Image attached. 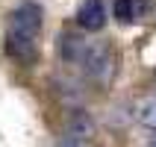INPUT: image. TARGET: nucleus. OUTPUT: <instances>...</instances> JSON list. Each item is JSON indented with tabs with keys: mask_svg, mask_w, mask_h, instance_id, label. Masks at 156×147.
Returning <instances> with one entry per match:
<instances>
[{
	"mask_svg": "<svg viewBox=\"0 0 156 147\" xmlns=\"http://www.w3.org/2000/svg\"><path fill=\"white\" fill-rule=\"evenodd\" d=\"M136 118H139L141 127H150V130H156V94L144 97V100L136 106Z\"/></svg>",
	"mask_w": 156,
	"mask_h": 147,
	"instance_id": "obj_7",
	"label": "nucleus"
},
{
	"mask_svg": "<svg viewBox=\"0 0 156 147\" xmlns=\"http://www.w3.org/2000/svg\"><path fill=\"white\" fill-rule=\"evenodd\" d=\"M150 147H156V135H153V141H150Z\"/></svg>",
	"mask_w": 156,
	"mask_h": 147,
	"instance_id": "obj_10",
	"label": "nucleus"
},
{
	"mask_svg": "<svg viewBox=\"0 0 156 147\" xmlns=\"http://www.w3.org/2000/svg\"><path fill=\"white\" fill-rule=\"evenodd\" d=\"M112 15L121 21V24H130L136 21V3L133 0H115L112 3Z\"/></svg>",
	"mask_w": 156,
	"mask_h": 147,
	"instance_id": "obj_8",
	"label": "nucleus"
},
{
	"mask_svg": "<svg viewBox=\"0 0 156 147\" xmlns=\"http://www.w3.org/2000/svg\"><path fill=\"white\" fill-rule=\"evenodd\" d=\"M65 135H71V138H80V141H88L91 135H94V121L88 118L86 112H71L68 118V132Z\"/></svg>",
	"mask_w": 156,
	"mask_h": 147,
	"instance_id": "obj_6",
	"label": "nucleus"
},
{
	"mask_svg": "<svg viewBox=\"0 0 156 147\" xmlns=\"http://www.w3.org/2000/svg\"><path fill=\"white\" fill-rule=\"evenodd\" d=\"M77 24L88 33H97V30H103L106 26V6L100 0H86L77 12Z\"/></svg>",
	"mask_w": 156,
	"mask_h": 147,
	"instance_id": "obj_3",
	"label": "nucleus"
},
{
	"mask_svg": "<svg viewBox=\"0 0 156 147\" xmlns=\"http://www.w3.org/2000/svg\"><path fill=\"white\" fill-rule=\"evenodd\" d=\"M86 47H88V41L77 33H62L59 35V56L65 62H83Z\"/></svg>",
	"mask_w": 156,
	"mask_h": 147,
	"instance_id": "obj_5",
	"label": "nucleus"
},
{
	"mask_svg": "<svg viewBox=\"0 0 156 147\" xmlns=\"http://www.w3.org/2000/svg\"><path fill=\"white\" fill-rule=\"evenodd\" d=\"M6 50H9V56L18 59V62H35V41H33V35H24V33L9 30Z\"/></svg>",
	"mask_w": 156,
	"mask_h": 147,
	"instance_id": "obj_4",
	"label": "nucleus"
},
{
	"mask_svg": "<svg viewBox=\"0 0 156 147\" xmlns=\"http://www.w3.org/2000/svg\"><path fill=\"white\" fill-rule=\"evenodd\" d=\"M15 33H24V35H35L41 30V6L33 3V0H24L21 6L12 12V26Z\"/></svg>",
	"mask_w": 156,
	"mask_h": 147,
	"instance_id": "obj_2",
	"label": "nucleus"
},
{
	"mask_svg": "<svg viewBox=\"0 0 156 147\" xmlns=\"http://www.w3.org/2000/svg\"><path fill=\"white\" fill-rule=\"evenodd\" d=\"M83 71L86 77L97 86H109V79L115 74V56H112V47L103 41H88L86 53H83Z\"/></svg>",
	"mask_w": 156,
	"mask_h": 147,
	"instance_id": "obj_1",
	"label": "nucleus"
},
{
	"mask_svg": "<svg viewBox=\"0 0 156 147\" xmlns=\"http://www.w3.org/2000/svg\"><path fill=\"white\" fill-rule=\"evenodd\" d=\"M56 147H88V141H80V138H71V135H62Z\"/></svg>",
	"mask_w": 156,
	"mask_h": 147,
	"instance_id": "obj_9",
	"label": "nucleus"
}]
</instances>
